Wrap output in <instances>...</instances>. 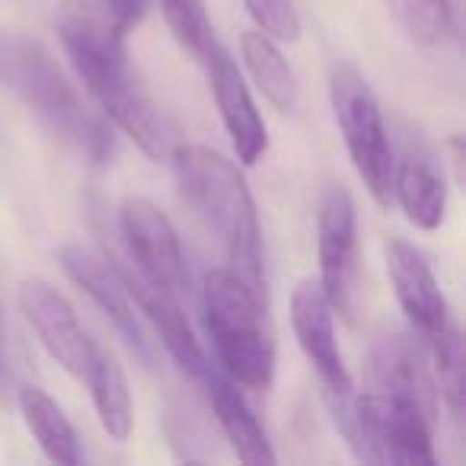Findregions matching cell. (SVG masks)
<instances>
[{"mask_svg":"<svg viewBox=\"0 0 466 466\" xmlns=\"http://www.w3.org/2000/svg\"><path fill=\"white\" fill-rule=\"evenodd\" d=\"M20 310L33 332L39 336L42 349L52 361H58L71 377L84 380L90 361L96 355V342L86 336L77 310L71 300L46 279H26L20 285Z\"/></svg>","mask_w":466,"mask_h":466,"instance_id":"9","label":"cell"},{"mask_svg":"<svg viewBox=\"0 0 466 466\" xmlns=\"http://www.w3.org/2000/svg\"><path fill=\"white\" fill-rule=\"evenodd\" d=\"M61 46L74 74L109 122H116L154 163H169L176 150V125L154 103L128 65L125 39L109 29L106 16L67 14L61 20Z\"/></svg>","mask_w":466,"mask_h":466,"instance_id":"1","label":"cell"},{"mask_svg":"<svg viewBox=\"0 0 466 466\" xmlns=\"http://www.w3.org/2000/svg\"><path fill=\"white\" fill-rule=\"evenodd\" d=\"M387 10L415 46H444L457 33L451 0H387Z\"/></svg>","mask_w":466,"mask_h":466,"instance_id":"22","label":"cell"},{"mask_svg":"<svg viewBox=\"0 0 466 466\" xmlns=\"http://www.w3.org/2000/svg\"><path fill=\"white\" fill-rule=\"evenodd\" d=\"M147 7L150 0H106V23L118 39H128L141 26Z\"/></svg>","mask_w":466,"mask_h":466,"instance_id":"25","label":"cell"},{"mask_svg":"<svg viewBox=\"0 0 466 466\" xmlns=\"http://www.w3.org/2000/svg\"><path fill=\"white\" fill-rule=\"evenodd\" d=\"M176 179L208 230L218 237L230 272L247 281L259 298L268 294L266 279V247L256 198L249 192L247 176L224 154L201 144H176L169 157Z\"/></svg>","mask_w":466,"mask_h":466,"instance_id":"2","label":"cell"},{"mask_svg":"<svg viewBox=\"0 0 466 466\" xmlns=\"http://www.w3.org/2000/svg\"><path fill=\"white\" fill-rule=\"evenodd\" d=\"M116 268H118V275H122L125 288H128L131 300H135L137 313H144V317L150 319V326L157 329L160 342L167 345V351L173 355V361L179 364L182 370H188L192 377H198V380H208L211 368H208L205 349H201L188 317L182 313L176 294L150 285L147 279H141V275L128 266H118L116 262Z\"/></svg>","mask_w":466,"mask_h":466,"instance_id":"16","label":"cell"},{"mask_svg":"<svg viewBox=\"0 0 466 466\" xmlns=\"http://www.w3.org/2000/svg\"><path fill=\"white\" fill-rule=\"evenodd\" d=\"M240 58L256 90L268 99L279 112H294L300 99L298 74L288 65L279 42L262 29H247L240 35Z\"/></svg>","mask_w":466,"mask_h":466,"instance_id":"18","label":"cell"},{"mask_svg":"<svg viewBox=\"0 0 466 466\" xmlns=\"http://www.w3.org/2000/svg\"><path fill=\"white\" fill-rule=\"evenodd\" d=\"M201 61L208 65V86H211L214 106H218L227 135H230L233 150H237V160L243 167H256L268 150V128L253 93H249L247 77L230 58V52L218 42L208 48Z\"/></svg>","mask_w":466,"mask_h":466,"instance_id":"10","label":"cell"},{"mask_svg":"<svg viewBox=\"0 0 466 466\" xmlns=\"http://www.w3.org/2000/svg\"><path fill=\"white\" fill-rule=\"evenodd\" d=\"M0 86L10 90L42 125L80 147L93 163L112 154V135L99 116L86 109L84 96L61 71L58 58L42 42L0 29Z\"/></svg>","mask_w":466,"mask_h":466,"instance_id":"3","label":"cell"},{"mask_svg":"<svg viewBox=\"0 0 466 466\" xmlns=\"http://www.w3.org/2000/svg\"><path fill=\"white\" fill-rule=\"evenodd\" d=\"M428 361L438 383V396L447 402L453 419H463L466 409V351L457 319H447L438 332L428 336Z\"/></svg>","mask_w":466,"mask_h":466,"instance_id":"21","label":"cell"},{"mask_svg":"<svg viewBox=\"0 0 466 466\" xmlns=\"http://www.w3.org/2000/svg\"><path fill=\"white\" fill-rule=\"evenodd\" d=\"M329 103L336 125L342 131L351 167L368 186L370 198L387 208L393 201V144L387 135L380 103L370 90L368 77L351 61L332 65L329 74Z\"/></svg>","mask_w":466,"mask_h":466,"instance_id":"6","label":"cell"},{"mask_svg":"<svg viewBox=\"0 0 466 466\" xmlns=\"http://www.w3.org/2000/svg\"><path fill=\"white\" fill-rule=\"evenodd\" d=\"M20 412L26 421L29 434L35 438L39 451L46 453L52 463L58 466H77L80 463V441L74 431L71 419L65 415V409L39 387H26L20 393Z\"/></svg>","mask_w":466,"mask_h":466,"instance_id":"20","label":"cell"},{"mask_svg":"<svg viewBox=\"0 0 466 466\" xmlns=\"http://www.w3.org/2000/svg\"><path fill=\"white\" fill-rule=\"evenodd\" d=\"M370 377L374 390L390 400H400L425 412L438 425V383L431 374L428 349L415 342L409 332H387L370 349Z\"/></svg>","mask_w":466,"mask_h":466,"instance_id":"13","label":"cell"},{"mask_svg":"<svg viewBox=\"0 0 466 466\" xmlns=\"http://www.w3.org/2000/svg\"><path fill=\"white\" fill-rule=\"evenodd\" d=\"M383 262H387V279L393 285L396 304L406 313L412 329H419L425 339L438 332L451 319V310H447V298L434 279L431 266H428L425 253L402 237H390L383 243Z\"/></svg>","mask_w":466,"mask_h":466,"instance_id":"15","label":"cell"},{"mask_svg":"<svg viewBox=\"0 0 466 466\" xmlns=\"http://www.w3.org/2000/svg\"><path fill=\"white\" fill-rule=\"evenodd\" d=\"M58 266L65 268V275L112 319L122 339L128 342V349L135 351L141 361H150L147 339L137 323V307L131 300L128 288H125L122 275H118L116 262L106 259L103 253L84 247V243H65L58 249Z\"/></svg>","mask_w":466,"mask_h":466,"instance_id":"11","label":"cell"},{"mask_svg":"<svg viewBox=\"0 0 466 466\" xmlns=\"http://www.w3.org/2000/svg\"><path fill=\"white\" fill-rule=\"evenodd\" d=\"M291 326L300 351L329 396L351 393V374L345 368L342 349L336 339V310L317 279H304L291 294Z\"/></svg>","mask_w":466,"mask_h":466,"instance_id":"12","label":"cell"},{"mask_svg":"<svg viewBox=\"0 0 466 466\" xmlns=\"http://www.w3.org/2000/svg\"><path fill=\"white\" fill-rule=\"evenodd\" d=\"M336 425L342 428L349 447L370 463L431 466L434 460V421L415 406L390 400L383 393L329 396Z\"/></svg>","mask_w":466,"mask_h":466,"instance_id":"5","label":"cell"},{"mask_svg":"<svg viewBox=\"0 0 466 466\" xmlns=\"http://www.w3.org/2000/svg\"><path fill=\"white\" fill-rule=\"evenodd\" d=\"M201 313L224 374L253 393L272 390L279 358L266 298L230 268H211L201 285Z\"/></svg>","mask_w":466,"mask_h":466,"instance_id":"4","label":"cell"},{"mask_svg":"<svg viewBox=\"0 0 466 466\" xmlns=\"http://www.w3.org/2000/svg\"><path fill=\"white\" fill-rule=\"evenodd\" d=\"M317 259L319 285L329 298L332 310L351 319V291L358 268V211L355 198L345 186H329L317 214Z\"/></svg>","mask_w":466,"mask_h":466,"instance_id":"8","label":"cell"},{"mask_svg":"<svg viewBox=\"0 0 466 466\" xmlns=\"http://www.w3.org/2000/svg\"><path fill=\"white\" fill-rule=\"evenodd\" d=\"M118 233L128 249L131 268L141 279L169 294H179L186 288V256L179 233L163 208L141 195H128L118 208Z\"/></svg>","mask_w":466,"mask_h":466,"instance_id":"7","label":"cell"},{"mask_svg":"<svg viewBox=\"0 0 466 466\" xmlns=\"http://www.w3.org/2000/svg\"><path fill=\"white\" fill-rule=\"evenodd\" d=\"M84 383L90 387L93 409L99 415V425L112 441H128L135 431V402H131V387L125 368L96 345V355L90 361Z\"/></svg>","mask_w":466,"mask_h":466,"instance_id":"19","label":"cell"},{"mask_svg":"<svg viewBox=\"0 0 466 466\" xmlns=\"http://www.w3.org/2000/svg\"><path fill=\"white\" fill-rule=\"evenodd\" d=\"M160 14L167 20L169 33L176 35L186 52L195 58H205V52L214 46V26L205 10V0H160Z\"/></svg>","mask_w":466,"mask_h":466,"instance_id":"23","label":"cell"},{"mask_svg":"<svg viewBox=\"0 0 466 466\" xmlns=\"http://www.w3.org/2000/svg\"><path fill=\"white\" fill-rule=\"evenodd\" d=\"M243 4L256 26L272 35L275 42H298L304 33L294 0H243Z\"/></svg>","mask_w":466,"mask_h":466,"instance_id":"24","label":"cell"},{"mask_svg":"<svg viewBox=\"0 0 466 466\" xmlns=\"http://www.w3.org/2000/svg\"><path fill=\"white\" fill-rule=\"evenodd\" d=\"M393 201L419 230H438L447 218L444 163L421 141L419 131H406L402 157L393 160Z\"/></svg>","mask_w":466,"mask_h":466,"instance_id":"14","label":"cell"},{"mask_svg":"<svg viewBox=\"0 0 466 466\" xmlns=\"http://www.w3.org/2000/svg\"><path fill=\"white\" fill-rule=\"evenodd\" d=\"M208 387H211V406L218 415V425L224 431V438L230 441L237 460L247 466H275V447L268 441L266 428H262L256 409L249 406V400L243 396L240 383H233L230 377L220 380V377L208 374Z\"/></svg>","mask_w":466,"mask_h":466,"instance_id":"17","label":"cell"},{"mask_svg":"<svg viewBox=\"0 0 466 466\" xmlns=\"http://www.w3.org/2000/svg\"><path fill=\"white\" fill-rule=\"evenodd\" d=\"M444 150L451 154V167H453V182H463V157H466V144H463V135H451L444 141Z\"/></svg>","mask_w":466,"mask_h":466,"instance_id":"26","label":"cell"}]
</instances>
